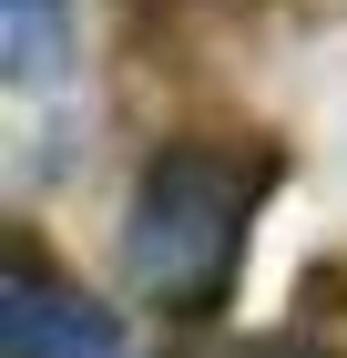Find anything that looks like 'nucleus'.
Here are the masks:
<instances>
[{
  "instance_id": "f03ea898",
  "label": "nucleus",
  "mask_w": 347,
  "mask_h": 358,
  "mask_svg": "<svg viewBox=\"0 0 347 358\" xmlns=\"http://www.w3.org/2000/svg\"><path fill=\"white\" fill-rule=\"evenodd\" d=\"M0 348H10V358H123V328L82 297L72 276H52L41 256H10V287H0Z\"/></svg>"
},
{
  "instance_id": "f257e3e1",
  "label": "nucleus",
  "mask_w": 347,
  "mask_h": 358,
  "mask_svg": "<svg viewBox=\"0 0 347 358\" xmlns=\"http://www.w3.org/2000/svg\"><path fill=\"white\" fill-rule=\"evenodd\" d=\"M266 185H276V164L256 143H163L133 174V205H123V266H133V287L154 307H174V317H214L235 297L245 225H256Z\"/></svg>"
},
{
  "instance_id": "7ed1b4c3",
  "label": "nucleus",
  "mask_w": 347,
  "mask_h": 358,
  "mask_svg": "<svg viewBox=\"0 0 347 358\" xmlns=\"http://www.w3.org/2000/svg\"><path fill=\"white\" fill-rule=\"evenodd\" d=\"M0 52H10V83L41 92L72 62V10L61 0H0Z\"/></svg>"
}]
</instances>
